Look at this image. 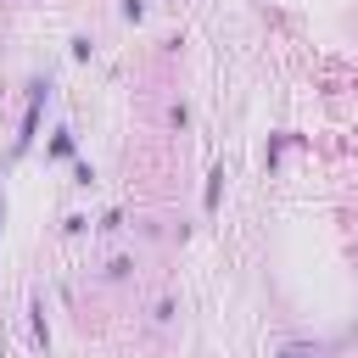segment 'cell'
I'll return each mask as SVG.
<instances>
[{
  "label": "cell",
  "mask_w": 358,
  "mask_h": 358,
  "mask_svg": "<svg viewBox=\"0 0 358 358\" xmlns=\"http://www.w3.org/2000/svg\"><path fill=\"white\" fill-rule=\"evenodd\" d=\"M50 157H73V134H67V129L50 140Z\"/></svg>",
  "instance_id": "3"
},
{
  "label": "cell",
  "mask_w": 358,
  "mask_h": 358,
  "mask_svg": "<svg viewBox=\"0 0 358 358\" xmlns=\"http://www.w3.org/2000/svg\"><path fill=\"white\" fill-rule=\"evenodd\" d=\"M0 218H6V201H0Z\"/></svg>",
  "instance_id": "6"
},
{
  "label": "cell",
  "mask_w": 358,
  "mask_h": 358,
  "mask_svg": "<svg viewBox=\"0 0 358 358\" xmlns=\"http://www.w3.org/2000/svg\"><path fill=\"white\" fill-rule=\"evenodd\" d=\"M123 17H129V22H140V17H145V0H123Z\"/></svg>",
  "instance_id": "5"
},
{
  "label": "cell",
  "mask_w": 358,
  "mask_h": 358,
  "mask_svg": "<svg viewBox=\"0 0 358 358\" xmlns=\"http://www.w3.org/2000/svg\"><path fill=\"white\" fill-rule=\"evenodd\" d=\"M39 112H45V84H34V101H28V112H22V134H17L11 151H28V140H34V129H39Z\"/></svg>",
  "instance_id": "1"
},
{
  "label": "cell",
  "mask_w": 358,
  "mask_h": 358,
  "mask_svg": "<svg viewBox=\"0 0 358 358\" xmlns=\"http://www.w3.org/2000/svg\"><path fill=\"white\" fill-rule=\"evenodd\" d=\"M280 358H319V347H302V341H291V347H280Z\"/></svg>",
  "instance_id": "4"
},
{
  "label": "cell",
  "mask_w": 358,
  "mask_h": 358,
  "mask_svg": "<svg viewBox=\"0 0 358 358\" xmlns=\"http://www.w3.org/2000/svg\"><path fill=\"white\" fill-rule=\"evenodd\" d=\"M218 201H224V168L207 173V213H218Z\"/></svg>",
  "instance_id": "2"
}]
</instances>
